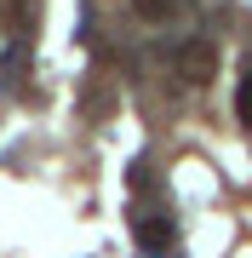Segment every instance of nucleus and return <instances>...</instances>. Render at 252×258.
<instances>
[{
	"label": "nucleus",
	"instance_id": "1",
	"mask_svg": "<svg viewBox=\"0 0 252 258\" xmlns=\"http://www.w3.org/2000/svg\"><path fill=\"white\" fill-rule=\"evenodd\" d=\"M178 75H184L189 86H206L218 75V52L206 46V40H184V46H178Z\"/></svg>",
	"mask_w": 252,
	"mask_h": 258
},
{
	"label": "nucleus",
	"instance_id": "2",
	"mask_svg": "<svg viewBox=\"0 0 252 258\" xmlns=\"http://www.w3.org/2000/svg\"><path fill=\"white\" fill-rule=\"evenodd\" d=\"M138 241L149 252H166L172 247V218H138Z\"/></svg>",
	"mask_w": 252,
	"mask_h": 258
},
{
	"label": "nucleus",
	"instance_id": "3",
	"mask_svg": "<svg viewBox=\"0 0 252 258\" xmlns=\"http://www.w3.org/2000/svg\"><path fill=\"white\" fill-rule=\"evenodd\" d=\"M132 12H138V18H149V23H166L172 12H178V0H132Z\"/></svg>",
	"mask_w": 252,
	"mask_h": 258
},
{
	"label": "nucleus",
	"instance_id": "4",
	"mask_svg": "<svg viewBox=\"0 0 252 258\" xmlns=\"http://www.w3.org/2000/svg\"><path fill=\"white\" fill-rule=\"evenodd\" d=\"M126 189H155V172H149V161L126 166Z\"/></svg>",
	"mask_w": 252,
	"mask_h": 258
},
{
	"label": "nucleus",
	"instance_id": "5",
	"mask_svg": "<svg viewBox=\"0 0 252 258\" xmlns=\"http://www.w3.org/2000/svg\"><path fill=\"white\" fill-rule=\"evenodd\" d=\"M235 115L252 126V69H246V81H241V92H235Z\"/></svg>",
	"mask_w": 252,
	"mask_h": 258
}]
</instances>
